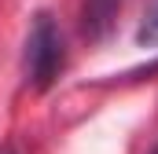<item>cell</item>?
<instances>
[{
	"mask_svg": "<svg viewBox=\"0 0 158 154\" xmlns=\"http://www.w3.org/2000/svg\"><path fill=\"white\" fill-rule=\"evenodd\" d=\"M59 70H63V37H59L52 15H37L30 40H26V77L37 92H44L59 77Z\"/></svg>",
	"mask_w": 158,
	"mask_h": 154,
	"instance_id": "cell-1",
	"label": "cell"
},
{
	"mask_svg": "<svg viewBox=\"0 0 158 154\" xmlns=\"http://www.w3.org/2000/svg\"><path fill=\"white\" fill-rule=\"evenodd\" d=\"M118 4L121 0H85V30H88L92 37H99V33L114 22Z\"/></svg>",
	"mask_w": 158,
	"mask_h": 154,
	"instance_id": "cell-2",
	"label": "cell"
},
{
	"mask_svg": "<svg viewBox=\"0 0 158 154\" xmlns=\"http://www.w3.org/2000/svg\"><path fill=\"white\" fill-rule=\"evenodd\" d=\"M136 40H140V48H158V0L147 7L143 22H140V30H136Z\"/></svg>",
	"mask_w": 158,
	"mask_h": 154,
	"instance_id": "cell-3",
	"label": "cell"
},
{
	"mask_svg": "<svg viewBox=\"0 0 158 154\" xmlns=\"http://www.w3.org/2000/svg\"><path fill=\"white\" fill-rule=\"evenodd\" d=\"M151 154H158V147H155V151H151Z\"/></svg>",
	"mask_w": 158,
	"mask_h": 154,
	"instance_id": "cell-4",
	"label": "cell"
},
{
	"mask_svg": "<svg viewBox=\"0 0 158 154\" xmlns=\"http://www.w3.org/2000/svg\"><path fill=\"white\" fill-rule=\"evenodd\" d=\"M7 154H11V151H7Z\"/></svg>",
	"mask_w": 158,
	"mask_h": 154,
	"instance_id": "cell-5",
	"label": "cell"
}]
</instances>
